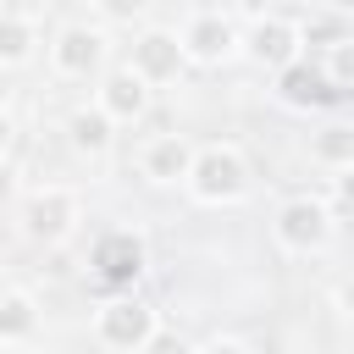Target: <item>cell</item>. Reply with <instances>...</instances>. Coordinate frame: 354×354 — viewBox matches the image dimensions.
Returning a JSON list of instances; mask_svg holds the SVG:
<instances>
[{
    "label": "cell",
    "mask_w": 354,
    "mask_h": 354,
    "mask_svg": "<svg viewBox=\"0 0 354 354\" xmlns=\"http://www.w3.org/2000/svg\"><path fill=\"white\" fill-rule=\"evenodd\" d=\"M194 155H199V144L188 133H155L138 149V177L149 188H183L188 171H194Z\"/></svg>",
    "instance_id": "10"
},
{
    "label": "cell",
    "mask_w": 354,
    "mask_h": 354,
    "mask_svg": "<svg viewBox=\"0 0 354 354\" xmlns=\"http://www.w3.org/2000/svg\"><path fill=\"white\" fill-rule=\"evenodd\" d=\"M271 238H277V249H288V254H321V249L332 243V205L315 199V194L282 199L277 216H271Z\"/></svg>",
    "instance_id": "6"
},
{
    "label": "cell",
    "mask_w": 354,
    "mask_h": 354,
    "mask_svg": "<svg viewBox=\"0 0 354 354\" xmlns=\"http://www.w3.org/2000/svg\"><path fill=\"white\" fill-rule=\"evenodd\" d=\"M50 72L61 77V83H100L111 66H105V55H111V33L83 11V17H72V22H61L55 33H50Z\"/></svg>",
    "instance_id": "1"
},
{
    "label": "cell",
    "mask_w": 354,
    "mask_h": 354,
    "mask_svg": "<svg viewBox=\"0 0 354 354\" xmlns=\"http://www.w3.org/2000/svg\"><path fill=\"white\" fill-rule=\"evenodd\" d=\"M332 199H337V205H343V210H354V166H348V171H337V177H332Z\"/></svg>",
    "instance_id": "19"
},
{
    "label": "cell",
    "mask_w": 354,
    "mask_h": 354,
    "mask_svg": "<svg viewBox=\"0 0 354 354\" xmlns=\"http://www.w3.org/2000/svg\"><path fill=\"white\" fill-rule=\"evenodd\" d=\"M144 266H149V249H144V238H138L133 227L100 232L94 249H88V277H94L105 293H116V299L144 277Z\"/></svg>",
    "instance_id": "7"
},
{
    "label": "cell",
    "mask_w": 354,
    "mask_h": 354,
    "mask_svg": "<svg viewBox=\"0 0 354 354\" xmlns=\"http://www.w3.org/2000/svg\"><path fill=\"white\" fill-rule=\"evenodd\" d=\"M144 354H194V343H188L177 326H160V332L144 343Z\"/></svg>",
    "instance_id": "18"
},
{
    "label": "cell",
    "mask_w": 354,
    "mask_h": 354,
    "mask_svg": "<svg viewBox=\"0 0 354 354\" xmlns=\"http://www.w3.org/2000/svg\"><path fill=\"white\" fill-rule=\"evenodd\" d=\"M188 199L194 205H243L254 177H249V160L238 144H199L194 155V171H188Z\"/></svg>",
    "instance_id": "2"
},
{
    "label": "cell",
    "mask_w": 354,
    "mask_h": 354,
    "mask_svg": "<svg viewBox=\"0 0 354 354\" xmlns=\"http://www.w3.org/2000/svg\"><path fill=\"white\" fill-rule=\"evenodd\" d=\"M11 144H17V116L0 105V160H11Z\"/></svg>",
    "instance_id": "20"
},
{
    "label": "cell",
    "mask_w": 354,
    "mask_h": 354,
    "mask_svg": "<svg viewBox=\"0 0 354 354\" xmlns=\"http://www.w3.org/2000/svg\"><path fill=\"white\" fill-rule=\"evenodd\" d=\"M337 310H343V315H354V277H343V282H337Z\"/></svg>",
    "instance_id": "23"
},
{
    "label": "cell",
    "mask_w": 354,
    "mask_h": 354,
    "mask_svg": "<svg viewBox=\"0 0 354 354\" xmlns=\"http://www.w3.org/2000/svg\"><path fill=\"white\" fill-rule=\"evenodd\" d=\"M321 72H326V83H332L337 94H348V88H354V33H343V39L321 44Z\"/></svg>",
    "instance_id": "17"
},
{
    "label": "cell",
    "mask_w": 354,
    "mask_h": 354,
    "mask_svg": "<svg viewBox=\"0 0 354 354\" xmlns=\"http://www.w3.org/2000/svg\"><path fill=\"white\" fill-rule=\"evenodd\" d=\"M194 354H249L238 337H210V343H194Z\"/></svg>",
    "instance_id": "21"
},
{
    "label": "cell",
    "mask_w": 354,
    "mask_h": 354,
    "mask_svg": "<svg viewBox=\"0 0 354 354\" xmlns=\"http://www.w3.org/2000/svg\"><path fill=\"white\" fill-rule=\"evenodd\" d=\"M127 66H133L149 88L177 83V77L188 72V55H183V44H177V28H144V33H133V55H127Z\"/></svg>",
    "instance_id": "9"
},
{
    "label": "cell",
    "mask_w": 354,
    "mask_h": 354,
    "mask_svg": "<svg viewBox=\"0 0 354 354\" xmlns=\"http://www.w3.org/2000/svg\"><path fill=\"white\" fill-rule=\"evenodd\" d=\"M310 155H315V166H326L332 177L348 171V166H354V127H348V122H326V127L310 138Z\"/></svg>",
    "instance_id": "16"
},
{
    "label": "cell",
    "mask_w": 354,
    "mask_h": 354,
    "mask_svg": "<svg viewBox=\"0 0 354 354\" xmlns=\"http://www.w3.org/2000/svg\"><path fill=\"white\" fill-rule=\"evenodd\" d=\"M11 354H44V348H11Z\"/></svg>",
    "instance_id": "24"
},
{
    "label": "cell",
    "mask_w": 354,
    "mask_h": 354,
    "mask_svg": "<svg viewBox=\"0 0 354 354\" xmlns=\"http://www.w3.org/2000/svg\"><path fill=\"white\" fill-rule=\"evenodd\" d=\"M155 332H160L155 310H149L144 299H133V293L105 299V304L94 310V337H100L105 348H116V354H144V343H149Z\"/></svg>",
    "instance_id": "8"
},
{
    "label": "cell",
    "mask_w": 354,
    "mask_h": 354,
    "mask_svg": "<svg viewBox=\"0 0 354 354\" xmlns=\"http://www.w3.org/2000/svg\"><path fill=\"white\" fill-rule=\"evenodd\" d=\"M11 199H17V166H11V160H0V210H6Z\"/></svg>",
    "instance_id": "22"
},
{
    "label": "cell",
    "mask_w": 354,
    "mask_h": 354,
    "mask_svg": "<svg viewBox=\"0 0 354 354\" xmlns=\"http://www.w3.org/2000/svg\"><path fill=\"white\" fill-rule=\"evenodd\" d=\"M277 100L288 105V111H326V105H337L343 94L326 83V72H321V61H293L288 72H277Z\"/></svg>",
    "instance_id": "12"
},
{
    "label": "cell",
    "mask_w": 354,
    "mask_h": 354,
    "mask_svg": "<svg viewBox=\"0 0 354 354\" xmlns=\"http://www.w3.org/2000/svg\"><path fill=\"white\" fill-rule=\"evenodd\" d=\"M33 332H39V299L28 288H6L0 293V343L22 348Z\"/></svg>",
    "instance_id": "15"
},
{
    "label": "cell",
    "mask_w": 354,
    "mask_h": 354,
    "mask_svg": "<svg viewBox=\"0 0 354 354\" xmlns=\"http://www.w3.org/2000/svg\"><path fill=\"white\" fill-rule=\"evenodd\" d=\"M66 144H72V155H83V160H105L111 144H116V122H111L100 105H72V111H66Z\"/></svg>",
    "instance_id": "13"
},
{
    "label": "cell",
    "mask_w": 354,
    "mask_h": 354,
    "mask_svg": "<svg viewBox=\"0 0 354 354\" xmlns=\"http://www.w3.org/2000/svg\"><path fill=\"white\" fill-rule=\"evenodd\" d=\"M177 44H183L188 66H227L232 55H243V22H238V11L194 6L177 22Z\"/></svg>",
    "instance_id": "3"
},
{
    "label": "cell",
    "mask_w": 354,
    "mask_h": 354,
    "mask_svg": "<svg viewBox=\"0 0 354 354\" xmlns=\"http://www.w3.org/2000/svg\"><path fill=\"white\" fill-rule=\"evenodd\" d=\"M77 221H83V199H77V188H66V183H44V188L22 194V205H17V227H22V238L39 243V249L66 243V238L77 232Z\"/></svg>",
    "instance_id": "4"
},
{
    "label": "cell",
    "mask_w": 354,
    "mask_h": 354,
    "mask_svg": "<svg viewBox=\"0 0 354 354\" xmlns=\"http://www.w3.org/2000/svg\"><path fill=\"white\" fill-rule=\"evenodd\" d=\"M39 55V17L33 11H17V6H0V66L17 72Z\"/></svg>",
    "instance_id": "14"
},
{
    "label": "cell",
    "mask_w": 354,
    "mask_h": 354,
    "mask_svg": "<svg viewBox=\"0 0 354 354\" xmlns=\"http://www.w3.org/2000/svg\"><path fill=\"white\" fill-rule=\"evenodd\" d=\"M243 22V55L260 72H288L293 61H304V22H293L288 11H238Z\"/></svg>",
    "instance_id": "5"
},
{
    "label": "cell",
    "mask_w": 354,
    "mask_h": 354,
    "mask_svg": "<svg viewBox=\"0 0 354 354\" xmlns=\"http://www.w3.org/2000/svg\"><path fill=\"white\" fill-rule=\"evenodd\" d=\"M149 100H155V88L122 61V66H111L100 83H94V105L116 122V127H133V122H144L149 116Z\"/></svg>",
    "instance_id": "11"
}]
</instances>
